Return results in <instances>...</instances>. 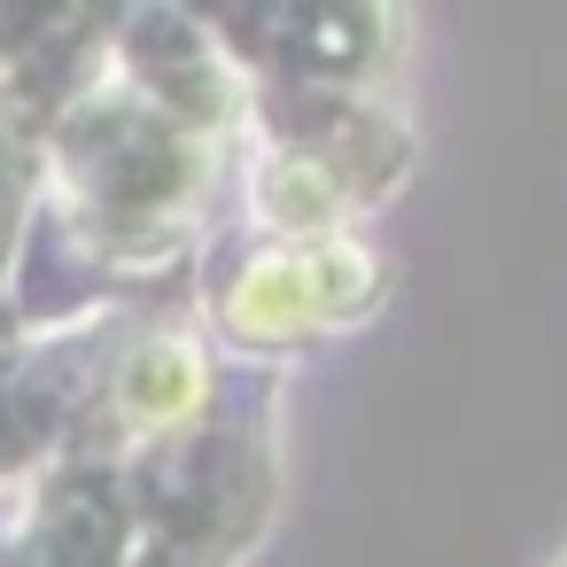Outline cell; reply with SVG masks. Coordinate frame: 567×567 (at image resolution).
<instances>
[{
  "label": "cell",
  "instance_id": "6da1fadb",
  "mask_svg": "<svg viewBox=\"0 0 567 567\" xmlns=\"http://www.w3.org/2000/svg\"><path fill=\"white\" fill-rule=\"evenodd\" d=\"M373 288H381V265L350 241L280 249L226 288V327L241 342H288V334H311V327H334V319L365 311Z\"/></svg>",
  "mask_w": 567,
  "mask_h": 567
}]
</instances>
